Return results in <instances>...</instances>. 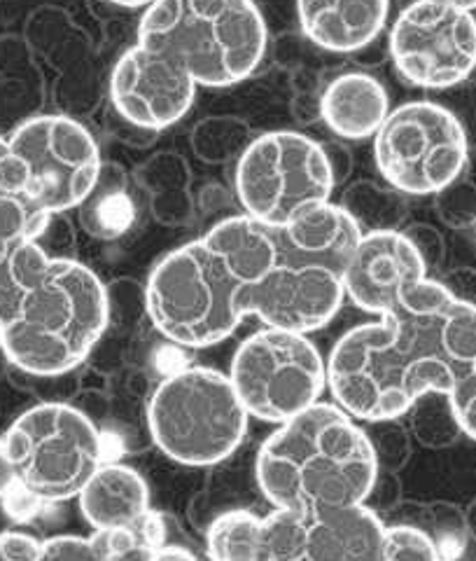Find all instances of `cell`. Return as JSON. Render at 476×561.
I'll list each match as a JSON object with an SVG mask.
<instances>
[{
	"mask_svg": "<svg viewBox=\"0 0 476 561\" xmlns=\"http://www.w3.org/2000/svg\"><path fill=\"white\" fill-rule=\"evenodd\" d=\"M194 206H197V218L206 222V232L229 218L243 216V206L236 197V192L227 190L222 183H208L197 195H194Z\"/></svg>",
	"mask_w": 476,
	"mask_h": 561,
	"instance_id": "34",
	"label": "cell"
},
{
	"mask_svg": "<svg viewBox=\"0 0 476 561\" xmlns=\"http://www.w3.org/2000/svg\"><path fill=\"white\" fill-rule=\"evenodd\" d=\"M278 260L274 227L229 218L159 260L148 280L150 323L183 348H206L241 325L243 290Z\"/></svg>",
	"mask_w": 476,
	"mask_h": 561,
	"instance_id": "2",
	"label": "cell"
},
{
	"mask_svg": "<svg viewBox=\"0 0 476 561\" xmlns=\"http://www.w3.org/2000/svg\"><path fill=\"white\" fill-rule=\"evenodd\" d=\"M402 494H404V489H402L399 472L379 470V476H376L372 489H369V494L362 505L383 519L387 513H393L395 507L404 501Z\"/></svg>",
	"mask_w": 476,
	"mask_h": 561,
	"instance_id": "37",
	"label": "cell"
},
{
	"mask_svg": "<svg viewBox=\"0 0 476 561\" xmlns=\"http://www.w3.org/2000/svg\"><path fill=\"white\" fill-rule=\"evenodd\" d=\"M0 561H105L96 538L55 536L40 540L22 531L0 534Z\"/></svg>",
	"mask_w": 476,
	"mask_h": 561,
	"instance_id": "25",
	"label": "cell"
},
{
	"mask_svg": "<svg viewBox=\"0 0 476 561\" xmlns=\"http://www.w3.org/2000/svg\"><path fill=\"white\" fill-rule=\"evenodd\" d=\"M391 115L385 87L362 70H348L334 78L321 96V119L344 140L376 136Z\"/></svg>",
	"mask_w": 476,
	"mask_h": 561,
	"instance_id": "18",
	"label": "cell"
},
{
	"mask_svg": "<svg viewBox=\"0 0 476 561\" xmlns=\"http://www.w3.org/2000/svg\"><path fill=\"white\" fill-rule=\"evenodd\" d=\"M434 210L451 230H469L476 225V183L455 179L434 195Z\"/></svg>",
	"mask_w": 476,
	"mask_h": 561,
	"instance_id": "33",
	"label": "cell"
},
{
	"mask_svg": "<svg viewBox=\"0 0 476 561\" xmlns=\"http://www.w3.org/2000/svg\"><path fill=\"white\" fill-rule=\"evenodd\" d=\"M467 519V531H472L476 536V501L469 505V511L465 513Z\"/></svg>",
	"mask_w": 476,
	"mask_h": 561,
	"instance_id": "48",
	"label": "cell"
},
{
	"mask_svg": "<svg viewBox=\"0 0 476 561\" xmlns=\"http://www.w3.org/2000/svg\"><path fill=\"white\" fill-rule=\"evenodd\" d=\"M339 206L356 220L362 234L402 232L409 218V202L404 192L369 179L350 183L344 190Z\"/></svg>",
	"mask_w": 476,
	"mask_h": 561,
	"instance_id": "23",
	"label": "cell"
},
{
	"mask_svg": "<svg viewBox=\"0 0 476 561\" xmlns=\"http://www.w3.org/2000/svg\"><path fill=\"white\" fill-rule=\"evenodd\" d=\"M274 234L278 243L276 265L243 290L239 311L243 319L253 313L267 328L302 335L325 328L344 305V274L292 249L280 227H274Z\"/></svg>",
	"mask_w": 476,
	"mask_h": 561,
	"instance_id": "14",
	"label": "cell"
},
{
	"mask_svg": "<svg viewBox=\"0 0 476 561\" xmlns=\"http://www.w3.org/2000/svg\"><path fill=\"white\" fill-rule=\"evenodd\" d=\"M197 87L178 61L136 43L113 68L111 103L131 125L159 134L189 113Z\"/></svg>",
	"mask_w": 476,
	"mask_h": 561,
	"instance_id": "15",
	"label": "cell"
},
{
	"mask_svg": "<svg viewBox=\"0 0 476 561\" xmlns=\"http://www.w3.org/2000/svg\"><path fill=\"white\" fill-rule=\"evenodd\" d=\"M152 443L181 466H218L245 440L251 412L232 379L210 367H181L159 381L146 405Z\"/></svg>",
	"mask_w": 476,
	"mask_h": 561,
	"instance_id": "6",
	"label": "cell"
},
{
	"mask_svg": "<svg viewBox=\"0 0 476 561\" xmlns=\"http://www.w3.org/2000/svg\"><path fill=\"white\" fill-rule=\"evenodd\" d=\"M472 16H474V22H476V8H474V10H472Z\"/></svg>",
	"mask_w": 476,
	"mask_h": 561,
	"instance_id": "50",
	"label": "cell"
},
{
	"mask_svg": "<svg viewBox=\"0 0 476 561\" xmlns=\"http://www.w3.org/2000/svg\"><path fill=\"white\" fill-rule=\"evenodd\" d=\"M323 152L332 171L334 187L344 185L350 179L352 164H356L352 162V152L341 144V140H327V144H323Z\"/></svg>",
	"mask_w": 476,
	"mask_h": 561,
	"instance_id": "42",
	"label": "cell"
},
{
	"mask_svg": "<svg viewBox=\"0 0 476 561\" xmlns=\"http://www.w3.org/2000/svg\"><path fill=\"white\" fill-rule=\"evenodd\" d=\"M136 181L146 197H164L173 192H185L191 187V169L187 160L178 152H154L148 162L140 164L136 171Z\"/></svg>",
	"mask_w": 476,
	"mask_h": 561,
	"instance_id": "30",
	"label": "cell"
},
{
	"mask_svg": "<svg viewBox=\"0 0 476 561\" xmlns=\"http://www.w3.org/2000/svg\"><path fill=\"white\" fill-rule=\"evenodd\" d=\"M16 300H20V286L10 272V260L8 265L0 267V328H3L16 309Z\"/></svg>",
	"mask_w": 476,
	"mask_h": 561,
	"instance_id": "44",
	"label": "cell"
},
{
	"mask_svg": "<svg viewBox=\"0 0 476 561\" xmlns=\"http://www.w3.org/2000/svg\"><path fill=\"white\" fill-rule=\"evenodd\" d=\"M78 501L86 524L96 531H111L138 522L150 511V489L127 463L105 461Z\"/></svg>",
	"mask_w": 476,
	"mask_h": 561,
	"instance_id": "19",
	"label": "cell"
},
{
	"mask_svg": "<svg viewBox=\"0 0 476 561\" xmlns=\"http://www.w3.org/2000/svg\"><path fill=\"white\" fill-rule=\"evenodd\" d=\"M3 505H5V513L16 519V522H28L31 517H35L40 513V507L45 505L40 499H35L31 491H26L24 486L14 484L8 496L3 499Z\"/></svg>",
	"mask_w": 476,
	"mask_h": 561,
	"instance_id": "41",
	"label": "cell"
},
{
	"mask_svg": "<svg viewBox=\"0 0 476 561\" xmlns=\"http://www.w3.org/2000/svg\"><path fill=\"white\" fill-rule=\"evenodd\" d=\"M16 484L43 503L78 499L105 463L103 433L73 402H40L3 435Z\"/></svg>",
	"mask_w": 476,
	"mask_h": 561,
	"instance_id": "7",
	"label": "cell"
},
{
	"mask_svg": "<svg viewBox=\"0 0 476 561\" xmlns=\"http://www.w3.org/2000/svg\"><path fill=\"white\" fill-rule=\"evenodd\" d=\"M105 311H108V325L105 330L119 337H129L150 319L148 286L131 276L113 278L105 286Z\"/></svg>",
	"mask_w": 476,
	"mask_h": 561,
	"instance_id": "29",
	"label": "cell"
},
{
	"mask_svg": "<svg viewBox=\"0 0 476 561\" xmlns=\"http://www.w3.org/2000/svg\"><path fill=\"white\" fill-rule=\"evenodd\" d=\"M51 214H43L26 197V171L0 136V267L8 265L16 245L38 241Z\"/></svg>",
	"mask_w": 476,
	"mask_h": 561,
	"instance_id": "22",
	"label": "cell"
},
{
	"mask_svg": "<svg viewBox=\"0 0 476 561\" xmlns=\"http://www.w3.org/2000/svg\"><path fill=\"white\" fill-rule=\"evenodd\" d=\"M152 561H199V557L194 554L185 546H175V542H164L152 557Z\"/></svg>",
	"mask_w": 476,
	"mask_h": 561,
	"instance_id": "46",
	"label": "cell"
},
{
	"mask_svg": "<svg viewBox=\"0 0 476 561\" xmlns=\"http://www.w3.org/2000/svg\"><path fill=\"white\" fill-rule=\"evenodd\" d=\"M283 239L309 257L325 262V265L346 272L348 260L362 239L356 225L339 204L323 202L304 208L294 220L280 227Z\"/></svg>",
	"mask_w": 476,
	"mask_h": 561,
	"instance_id": "21",
	"label": "cell"
},
{
	"mask_svg": "<svg viewBox=\"0 0 476 561\" xmlns=\"http://www.w3.org/2000/svg\"><path fill=\"white\" fill-rule=\"evenodd\" d=\"M362 428L376 454L379 470L399 472L409 463L414 435L407 424H402L399 419H379L362 421Z\"/></svg>",
	"mask_w": 476,
	"mask_h": 561,
	"instance_id": "31",
	"label": "cell"
},
{
	"mask_svg": "<svg viewBox=\"0 0 476 561\" xmlns=\"http://www.w3.org/2000/svg\"><path fill=\"white\" fill-rule=\"evenodd\" d=\"M16 484V476H14V466L8 456L5 449V440L0 437V501L8 496V491Z\"/></svg>",
	"mask_w": 476,
	"mask_h": 561,
	"instance_id": "45",
	"label": "cell"
},
{
	"mask_svg": "<svg viewBox=\"0 0 476 561\" xmlns=\"http://www.w3.org/2000/svg\"><path fill=\"white\" fill-rule=\"evenodd\" d=\"M422 278H428V270L407 237L372 232L362 234L352 251L344 272V288L352 305L383 316Z\"/></svg>",
	"mask_w": 476,
	"mask_h": 561,
	"instance_id": "16",
	"label": "cell"
},
{
	"mask_svg": "<svg viewBox=\"0 0 476 561\" xmlns=\"http://www.w3.org/2000/svg\"><path fill=\"white\" fill-rule=\"evenodd\" d=\"M255 136L248 122L234 115H213L201 119L189 134V146L204 164H229L248 150Z\"/></svg>",
	"mask_w": 476,
	"mask_h": 561,
	"instance_id": "26",
	"label": "cell"
},
{
	"mask_svg": "<svg viewBox=\"0 0 476 561\" xmlns=\"http://www.w3.org/2000/svg\"><path fill=\"white\" fill-rule=\"evenodd\" d=\"M381 561H444L434 538L411 524H385Z\"/></svg>",
	"mask_w": 476,
	"mask_h": 561,
	"instance_id": "32",
	"label": "cell"
},
{
	"mask_svg": "<svg viewBox=\"0 0 476 561\" xmlns=\"http://www.w3.org/2000/svg\"><path fill=\"white\" fill-rule=\"evenodd\" d=\"M476 363V307L422 278L379 323L348 330L327 360V386L352 419H402L428 391H453Z\"/></svg>",
	"mask_w": 476,
	"mask_h": 561,
	"instance_id": "1",
	"label": "cell"
},
{
	"mask_svg": "<svg viewBox=\"0 0 476 561\" xmlns=\"http://www.w3.org/2000/svg\"><path fill=\"white\" fill-rule=\"evenodd\" d=\"M437 280L451 293V297H455L457 302L476 307V270L455 267Z\"/></svg>",
	"mask_w": 476,
	"mask_h": 561,
	"instance_id": "40",
	"label": "cell"
},
{
	"mask_svg": "<svg viewBox=\"0 0 476 561\" xmlns=\"http://www.w3.org/2000/svg\"><path fill=\"white\" fill-rule=\"evenodd\" d=\"M49 239V249L45 251L49 257L55 260H76V232L70 222L63 218V214H51L43 234L38 241Z\"/></svg>",
	"mask_w": 476,
	"mask_h": 561,
	"instance_id": "39",
	"label": "cell"
},
{
	"mask_svg": "<svg viewBox=\"0 0 476 561\" xmlns=\"http://www.w3.org/2000/svg\"><path fill=\"white\" fill-rule=\"evenodd\" d=\"M229 379L251 416L286 424L323 396L327 363L302 332L264 328L241 342Z\"/></svg>",
	"mask_w": 476,
	"mask_h": 561,
	"instance_id": "10",
	"label": "cell"
},
{
	"mask_svg": "<svg viewBox=\"0 0 476 561\" xmlns=\"http://www.w3.org/2000/svg\"><path fill=\"white\" fill-rule=\"evenodd\" d=\"M8 146L26 171V197L43 214L78 208L103 167L96 138L78 119L35 115L22 122Z\"/></svg>",
	"mask_w": 476,
	"mask_h": 561,
	"instance_id": "11",
	"label": "cell"
},
{
	"mask_svg": "<svg viewBox=\"0 0 476 561\" xmlns=\"http://www.w3.org/2000/svg\"><path fill=\"white\" fill-rule=\"evenodd\" d=\"M383 531L364 505L276 507L264 517L257 561H381Z\"/></svg>",
	"mask_w": 476,
	"mask_h": 561,
	"instance_id": "13",
	"label": "cell"
},
{
	"mask_svg": "<svg viewBox=\"0 0 476 561\" xmlns=\"http://www.w3.org/2000/svg\"><path fill=\"white\" fill-rule=\"evenodd\" d=\"M267 41L255 0H154L138 24L140 45L175 59L204 87L248 80Z\"/></svg>",
	"mask_w": 476,
	"mask_h": 561,
	"instance_id": "5",
	"label": "cell"
},
{
	"mask_svg": "<svg viewBox=\"0 0 476 561\" xmlns=\"http://www.w3.org/2000/svg\"><path fill=\"white\" fill-rule=\"evenodd\" d=\"M73 405H76L78 410H82L86 416H90L98 428L103 426V421L111 419V414H113V400H111V396L105 393L103 389H90V391H84V393L73 402Z\"/></svg>",
	"mask_w": 476,
	"mask_h": 561,
	"instance_id": "43",
	"label": "cell"
},
{
	"mask_svg": "<svg viewBox=\"0 0 476 561\" xmlns=\"http://www.w3.org/2000/svg\"><path fill=\"white\" fill-rule=\"evenodd\" d=\"M108 3H115L119 8H146L152 5L154 0H108Z\"/></svg>",
	"mask_w": 476,
	"mask_h": 561,
	"instance_id": "47",
	"label": "cell"
},
{
	"mask_svg": "<svg viewBox=\"0 0 476 561\" xmlns=\"http://www.w3.org/2000/svg\"><path fill=\"white\" fill-rule=\"evenodd\" d=\"M402 234L411 241L416 253L420 255L428 274L437 272L446 260V239L430 222H409L402 227Z\"/></svg>",
	"mask_w": 476,
	"mask_h": 561,
	"instance_id": "35",
	"label": "cell"
},
{
	"mask_svg": "<svg viewBox=\"0 0 476 561\" xmlns=\"http://www.w3.org/2000/svg\"><path fill=\"white\" fill-rule=\"evenodd\" d=\"M143 206L148 197L136 175L117 162H103L96 185L78 206V218L90 237L115 241L131 230Z\"/></svg>",
	"mask_w": 476,
	"mask_h": 561,
	"instance_id": "20",
	"label": "cell"
},
{
	"mask_svg": "<svg viewBox=\"0 0 476 561\" xmlns=\"http://www.w3.org/2000/svg\"><path fill=\"white\" fill-rule=\"evenodd\" d=\"M467 154L463 127L437 101L399 105L374 136V157L383 181L407 197L437 195L461 179Z\"/></svg>",
	"mask_w": 476,
	"mask_h": 561,
	"instance_id": "9",
	"label": "cell"
},
{
	"mask_svg": "<svg viewBox=\"0 0 476 561\" xmlns=\"http://www.w3.org/2000/svg\"><path fill=\"white\" fill-rule=\"evenodd\" d=\"M442 3H453V5H461L465 10H474L476 8V0H442Z\"/></svg>",
	"mask_w": 476,
	"mask_h": 561,
	"instance_id": "49",
	"label": "cell"
},
{
	"mask_svg": "<svg viewBox=\"0 0 476 561\" xmlns=\"http://www.w3.org/2000/svg\"><path fill=\"white\" fill-rule=\"evenodd\" d=\"M391 0H297L299 22L317 47L350 55L374 45Z\"/></svg>",
	"mask_w": 476,
	"mask_h": 561,
	"instance_id": "17",
	"label": "cell"
},
{
	"mask_svg": "<svg viewBox=\"0 0 476 561\" xmlns=\"http://www.w3.org/2000/svg\"><path fill=\"white\" fill-rule=\"evenodd\" d=\"M334 179L323 144L299 131L255 136L234 173L243 214L267 227H286L304 208L329 202Z\"/></svg>",
	"mask_w": 476,
	"mask_h": 561,
	"instance_id": "8",
	"label": "cell"
},
{
	"mask_svg": "<svg viewBox=\"0 0 476 561\" xmlns=\"http://www.w3.org/2000/svg\"><path fill=\"white\" fill-rule=\"evenodd\" d=\"M358 419L315 402L267 437L255 459V482L274 507L362 505L379 476L372 443Z\"/></svg>",
	"mask_w": 476,
	"mask_h": 561,
	"instance_id": "4",
	"label": "cell"
},
{
	"mask_svg": "<svg viewBox=\"0 0 476 561\" xmlns=\"http://www.w3.org/2000/svg\"><path fill=\"white\" fill-rule=\"evenodd\" d=\"M444 92L449 94L442 105H446L457 119V125L463 127L469 148H476V82L465 80L461 84L449 87Z\"/></svg>",
	"mask_w": 476,
	"mask_h": 561,
	"instance_id": "36",
	"label": "cell"
},
{
	"mask_svg": "<svg viewBox=\"0 0 476 561\" xmlns=\"http://www.w3.org/2000/svg\"><path fill=\"white\" fill-rule=\"evenodd\" d=\"M451 400H453L457 421H461L463 426V433L469 435L472 440H476V363L455 381Z\"/></svg>",
	"mask_w": 476,
	"mask_h": 561,
	"instance_id": "38",
	"label": "cell"
},
{
	"mask_svg": "<svg viewBox=\"0 0 476 561\" xmlns=\"http://www.w3.org/2000/svg\"><path fill=\"white\" fill-rule=\"evenodd\" d=\"M407 414L414 440L428 449L451 447L463 435L449 391L422 393Z\"/></svg>",
	"mask_w": 476,
	"mask_h": 561,
	"instance_id": "28",
	"label": "cell"
},
{
	"mask_svg": "<svg viewBox=\"0 0 476 561\" xmlns=\"http://www.w3.org/2000/svg\"><path fill=\"white\" fill-rule=\"evenodd\" d=\"M10 272L20 300L0 328L8 363L31 377L76 373L108 325L101 278L78 260L49 257L35 241L16 245Z\"/></svg>",
	"mask_w": 476,
	"mask_h": 561,
	"instance_id": "3",
	"label": "cell"
},
{
	"mask_svg": "<svg viewBox=\"0 0 476 561\" xmlns=\"http://www.w3.org/2000/svg\"><path fill=\"white\" fill-rule=\"evenodd\" d=\"M264 517L245 507L220 513L204 534L210 561H257Z\"/></svg>",
	"mask_w": 476,
	"mask_h": 561,
	"instance_id": "24",
	"label": "cell"
},
{
	"mask_svg": "<svg viewBox=\"0 0 476 561\" xmlns=\"http://www.w3.org/2000/svg\"><path fill=\"white\" fill-rule=\"evenodd\" d=\"M387 49L399 76L422 90H449L476 68L472 10L442 0H416L391 28Z\"/></svg>",
	"mask_w": 476,
	"mask_h": 561,
	"instance_id": "12",
	"label": "cell"
},
{
	"mask_svg": "<svg viewBox=\"0 0 476 561\" xmlns=\"http://www.w3.org/2000/svg\"><path fill=\"white\" fill-rule=\"evenodd\" d=\"M166 536V517L154 511L121 529L96 531L105 561H152L154 552L169 542Z\"/></svg>",
	"mask_w": 476,
	"mask_h": 561,
	"instance_id": "27",
	"label": "cell"
}]
</instances>
